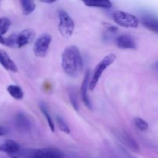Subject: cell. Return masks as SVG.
Segmentation results:
<instances>
[{
  "label": "cell",
  "instance_id": "6da1fadb",
  "mask_svg": "<svg viewBox=\"0 0 158 158\" xmlns=\"http://www.w3.org/2000/svg\"><path fill=\"white\" fill-rule=\"evenodd\" d=\"M61 60L63 70L68 77H77L83 70V58L77 46L71 45L67 46L62 53Z\"/></svg>",
  "mask_w": 158,
  "mask_h": 158
},
{
  "label": "cell",
  "instance_id": "7a4b0ae2",
  "mask_svg": "<svg viewBox=\"0 0 158 158\" xmlns=\"http://www.w3.org/2000/svg\"><path fill=\"white\" fill-rule=\"evenodd\" d=\"M117 59V56L114 53H110L103 57L94 68V72H93L91 78L89 80V89L91 91H94L97 86V83L100 81L102 75L103 73L106 71L109 66H110L113 63L115 62Z\"/></svg>",
  "mask_w": 158,
  "mask_h": 158
},
{
  "label": "cell",
  "instance_id": "3957f363",
  "mask_svg": "<svg viewBox=\"0 0 158 158\" xmlns=\"http://www.w3.org/2000/svg\"><path fill=\"white\" fill-rule=\"evenodd\" d=\"M59 32L63 38H69L73 34L75 29V23L72 17L64 9L58 10Z\"/></svg>",
  "mask_w": 158,
  "mask_h": 158
},
{
  "label": "cell",
  "instance_id": "277c9868",
  "mask_svg": "<svg viewBox=\"0 0 158 158\" xmlns=\"http://www.w3.org/2000/svg\"><path fill=\"white\" fill-rule=\"evenodd\" d=\"M116 24L127 29H136L140 24V20L136 15L123 11H116L112 15Z\"/></svg>",
  "mask_w": 158,
  "mask_h": 158
},
{
  "label": "cell",
  "instance_id": "5b68a950",
  "mask_svg": "<svg viewBox=\"0 0 158 158\" xmlns=\"http://www.w3.org/2000/svg\"><path fill=\"white\" fill-rule=\"evenodd\" d=\"M52 42V35L49 33H43L37 37L33 45L34 55L39 58L46 56Z\"/></svg>",
  "mask_w": 158,
  "mask_h": 158
},
{
  "label": "cell",
  "instance_id": "8992f818",
  "mask_svg": "<svg viewBox=\"0 0 158 158\" xmlns=\"http://www.w3.org/2000/svg\"><path fill=\"white\" fill-rule=\"evenodd\" d=\"M28 157L29 158H64V154L57 148H46L31 150L28 153Z\"/></svg>",
  "mask_w": 158,
  "mask_h": 158
},
{
  "label": "cell",
  "instance_id": "52a82bcc",
  "mask_svg": "<svg viewBox=\"0 0 158 158\" xmlns=\"http://www.w3.org/2000/svg\"><path fill=\"white\" fill-rule=\"evenodd\" d=\"M35 37V32L32 29H25L17 35V48L20 49L32 43Z\"/></svg>",
  "mask_w": 158,
  "mask_h": 158
},
{
  "label": "cell",
  "instance_id": "ba28073f",
  "mask_svg": "<svg viewBox=\"0 0 158 158\" xmlns=\"http://www.w3.org/2000/svg\"><path fill=\"white\" fill-rule=\"evenodd\" d=\"M89 76H90V72L88 69L85 73L84 77H83V82H82L81 87H80V95H81V99L83 103H84L85 106L89 110H92V103H91L89 97L88 96V89H89Z\"/></svg>",
  "mask_w": 158,
  "mask_h": 158
},
{
  "label": "cell",
  "instance_id": "9c48e42d",
  "mask_svg": "<svg viewBox=\"0 0 158 158\" xmlns=\"http://www.w3.org/2000/svg\"><path fill=\"white\" fill-rule=\"evenodd\" d=\"M115 43L121 49H135L137 48L135 40L129 35H120L115 39Z\"/></svg>",
  "mask_w": 158,
  "mask_h": 158
},
{
  "label": "cell",
  "instance_id": "30bf717a",
  "mask_svg": "<svg viewBox=\"0 0 158 158\" xmlns=\"http://www.w3.org/2000/svg\"><path fill=\"white\" fill-rule=\"evenodd\" d=\"M141 23L144 27L152 32L158 33V18L153 15L146 14L141 18Z\"/></svg>",
  "mask_w": 158,
  "mask_h": 158
},
{
  "label": "cell",
  "instance_id": "8fae6325",
  "mask_svg": "<svg viewBox=\"0 0 158 158\" xmlns=\"http://www.w3.org/2000/svg\"><path fill=\"white\" fill-rule=\"evenodd\" d=\"M19 150L20 145L15 140H6L4 143L0 144V151L8 154H16Z\"/></svg>",
  "mask_w": 158,
  "mask_h": 158
},
{
  "label": "cell",
  "instance_id": "7c38bea8",
  "mask_svg": "<svg viewBox=\"0 0 158 158\" xmlns=\"http://www.w3.org/2000/svg\"><path fill=\"white\" fill-rule=\"evenodd\" d=\"M0 64L7 70L12 71V72H17L18 70V68L13 60L9 56V55L6 52L2 50H0Z\"/></svg>",
  "mask_w": 158,
  "mask_h": 158
},
{
  "label": "cell",
  "instance_id": "4fadbf2b",
  "mask_svg": "<svg viewBox=\"0 0 158 158\" xmlns=\"http://www.w3.org/2000/svg\"><path fill=\"white\" fill-rule=\"evenodd\" d=\"M88 7L99 8V9H109L112 8L113 3L109 0H86L83 2Z\"/></svg>",
  "mask_w": 158,
  "mask_h": 158
},
{
  "label": "cell",
  "instance_id": "5bb4252c",
  "mask_svg": "<svg viewBox=\"0 0 158 158\" xmlns=\"http://www.w3.org/2000/svg\"><path fill=\"white\" fill-rule=\"evenodd\" d=\"M15 124L19 131H28L30 128V122L23 114L19 113L15 117Z\"/></svg>",
  "mask_w": 158,
  "mask_h": 158
},
{
  "label": "cell",
  "instance_id": "9a60e30c",
  "mask_svg": "<svg viewBox=\"0 0 158 158\" xmlns=\"http://www.w3.org/2000/svg\"><path fill=\"white\" fill-rule=\"evenodd\" d=\"M7 91L9 95L13 97L15 100H23V97H24V93H23V89H21L20 86H17V85H9L7 87Z\"/></svg>",
  "mask_w": 158,
  "mask_h": 158
},
{
  "label": "cell",
  "instance_id": "2e32d148",
  "mask_svg": "<svg viewBox=\"0 0 158 158\" xmlns=\"http://www.w3.org/2000/svg\"><path fill=\"white\" fill-rule=\"evenodd\" d=\"M20 5L23 15H30L36 8L35 3L33 1H29V0H22L20 1Z\"/></svg>",
  "mask_w": 158,
  "mask_h": 158
},
{
  "label": "cell",
  "instance_id": "e0dca14e",
  "mask_svg": "<svg viewBox=\"0 0 158 158\" xmlns=\"http://www.w3.org/2000/svg\"><path fill=\"white\" fill-rule=\"evenodd\" d=\"M40 108L42 114H43V116H44L45 118H46V121H47V123L48 125H49V127L50 128L51 131H52V132H55V123H54L53 120H52V117H51L50 114H49V110H48L47 106H46L43 103H41L40 104Z\"/></svg>",
  "mask_w": 158,
  "mask_h": 158
},
{
  "label": "cell",
  "instance_id": "ac0fdd59",
  "mask_svg": "<svg viewBox=\"0 0 158 158\" xmlns=\"http://www.w3.org/2000/svg\"><path fill=\"white\" fill-rule=\"evenodd\" d=\"M122 137V143H124L130 150H131L134 152H138L140 151V148H139L138 144L137 143V142L132 138L130 135H123L121 136Z\"/></svg>",
  "mask_w": 158,
  "mask_h": 158
},
{
  "label": "cell",
  "instance_id": "d6986e66",
  "mask_svg": "<svg viewBox=\"0 0 158 158\" xmlns=\"http://www.w3.org/2000/svg\"><path fill=\"white\" fill-rule=\"evenodd\" d=\"M56 122L57 127L60 129V131L66 134H69L70 133V128L63 117L57 116L56 117Z\"/></svg>",
  "mask_w": 158,
  "mask_h": 158
},
{
  "label": "cell",
  "instance_id": "ffe728a7",
  "mask_svg": "<svg viewBox=\"0 0 158 158\" xmlns=\"http://www.w3.org/2000/svg\"><path fill=\"white\" fill-rule=\"evenodd\" d=\"M11 24H12V22L7 17L0 18V35L1 36H3V35L7 32Z\"/></svg>",
  "mask_w": 158,
  "mask_h": 158
},
{
  "label": "cell",
  "instance_id": "44dd1931",
  "mask_svg": "<svg viewBox=\"0 0 158 158\" xmlns=\"http://www.w3.org/2000/svg\"><path fill=\"white\" fill-rule=\"evenodd\" d=\"M134 125L140 131H146L149 127L148 123L140 117H136L134 120Z\"/></svg>",
  "mask_w": 158,
  "mask_h": 158
},
{
  "label": "cell",
  "instance_id": "7402d4cb",
  "mask_svg": "<svg viewBox=\"0 0 158 158\" xmlns=\"http://www.w3.org/2000/svg\"><path fill=\"white\" fill-rule=\"evenodd\" d=\"M5 46H9V47L17 48V35L13 34V35H11L6 38Z\"/></svg>",
  "mask_w": 158,
  "mask_h": 158
},
{
  "label": "cell",
  "instance_id": "603a6c76",
  "mask_svg": "<svg viewBox=\"0 0 158 158\" xmlns=\"http://www.w3.org/2000/svg\"><path fill=\"white\" fill-rule=\"evenodd\" d=\"M69 100H70L71 104H72L73 109H75L76 111H78L79 105H78V103H77V98H76L75 95H74V94H70V96H69Z\"/></svg>",
  "mask_w": 158,
  "mask_h": 158
},
{
  "label": "cell",
  "instance_id": "cb8c5ba5",
  "mask_svg": "<svg viewBox=\"0 0 158 158\" xmlns=\"http://www.w3.org/2000/svg\"><path fill=\"white\" fill-rule=\"evenodd\" d=\"M106 29H107V31H109V32H113V33H115V32H117V30H118L117 26H112V25H110V24H108V26H106Z\"/></svg>",
  "mask_w": 158,
  "mask_h": 158
},
{
  "label": "cell",
  "instance_id": "d4e9b609",
  "mask_svg": "<svg viewBox=\"0 0 158 158\" xmlns=\"http://www.w3.org/2000/svg\"><path fill=\"white\" fill-rule=\"evenodd\" d=\"M7 134V131L5 127H3L2 126L0 125V137H2V136H5Z\"/></svg>",
  "mask_w": 158,
  "mask_h": 158
},
{
  "label": "cell",
  "instance_id": "484cf974",
  "mask_svg": "<svg viewBox=\"0 0 158 158\" xmlns=\"http://www.w3.org/2000/svg\"><path fill=\"white\" fill-rule=\"evenodd\" d=\"M0 43L5 46V43H6V38H4L3 36L0 35Z\"/></svg>",
  "mask_w": 158,
  "mask_h": 158
},
{
  "label": "cell",
  "instance_id": "4316f807",
  "mask_svg": "<svg viewBox=\"0 0 158 158\" xmlns=\"http://www.w3.org/2000/svg\"><path fill=\"white\" fill-rule=\"evenodd\" d=\"M41 2L46 3V4H52V3L56 2V0H51V1H41Z\"/></svg>",
  "mask_w": 158,
  "mask_h": 158
},
{
  "label": "cell",
  "instance_id": "83f0119b",
  "mask_svg": "<svg viewBox=\"0 0 158 158\" xmlns=\"http://www.w3.org/2000/svg\"><path fill=\"white\" fill-rule=\"evenodd\" d=\"M154 68H155L156 69H157V70H158V62H157V63L154 64Z\"/></svg>",
  "mask_w": 158,
  "mask_h": 158
},
{
  "label": "cell",
  "instance_id": "f1b7e54d",
  "mask_svg": "<svg viewBox=\"0 0 158 158\" xmlns=\"http://www.w3.org/2000/svg\"><path fill=\"white\" fill-rule=\"evenodd\" d=\"M12 158H19V157H15H15H12Z\"/></svg>",
  "mask_w": 158,
  "mask_h": 158
}]
</instances>
